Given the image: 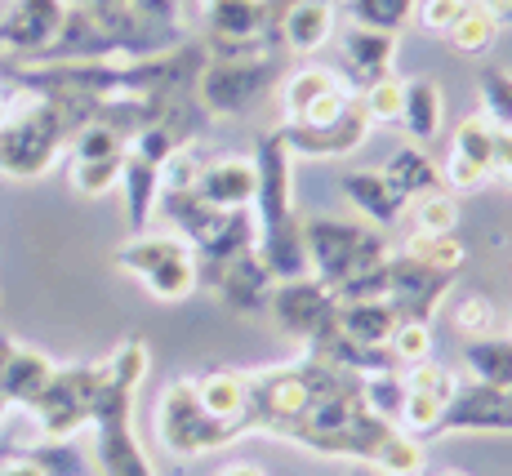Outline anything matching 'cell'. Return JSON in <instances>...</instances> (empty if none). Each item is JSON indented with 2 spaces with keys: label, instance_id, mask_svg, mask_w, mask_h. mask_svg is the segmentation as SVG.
Masks as SVG:
<instances>
[{
  "label": "cell",
  "instance_id": "39",
  "mask_svg": "<svg viewBox=\"0 0 512 476\" xmlns=\"http://www.w3.org/2000/svg\"><path fill=\"white\" fill-rule=\"evenodd\" d=\"M45 476H90V459L76 450L72 441H41L32 450H23Z\"/></svg>",
  "mask_w": 512,
  "mask_h": 476
},
{
  "label": "cell",
  "instance_id": "31",
  "mask_svg": "<svg viewBox=\"0 0 512 476\" xmlns=\"http://www.w3.org/2000/svg\"><path fill=\"white\" fill-rule=\"evenodd\" d=\"M450 45L459 49V54H486L490 45H495V36H499V23H495V14H490L481 0H468L464 5V14L455 18V27H450Z\"/></svg>",
  "mask_w": 512,
  "mask_h": 476
},
{
  "label": "cell",
  "instance_id": "41",
  "mask_svg": "<svg viewBox=\"0 0 512 476\" xmlns=\"http://www.w3.org/2000/svg\"><path fill=\"white\" fill-rule=\"evenodd\" d=\"M125 138L103 130V125H85L81 134H72V143H67V152H72V161H121L125 156Z\"/></svg>",
  "mask_w": 512,
  "mask_h": 476
},
{
  "label": "cell",
  "instance_id": "13",
  "mask_svg": "<svg viewBox=\"0 0 512 476\" xmlns=\"http://www.w3.org/2000/svg\"><path fill=\"white\" fill-rule=\"evenodd\" d=\"M67 14V0H14L0 18V63H32L58 36Z\"/></svg>",
  "mask_w": 512,
  "mask_h": 476
},
{
  "label": "cell",
  "instance_id": "4",
  "mask_svg": "<svg viewBox=\"0 0 512 476\" xmlns=\"http://www.w3.org/2000/svg\"><path fill=\"white\" fill-rule=\"evenodd\" d=\"M303 250H308V276L339 290L388 263L392 245L379 236V227L343 223V218H303Z\"/></svg>",
  "mask_w": 512,
  "mask_h": 476
},
{
  "label": "cell",
  "instance_id": "27",
  "mask_svg": "<svg viewBox=\"0 0 512 476\" xmlns=\"http://www.w3.org/2000/svg\"><path fill=\"white\" fill-rule=\"evenodd\" d=\"M410 236H450L459 227V201L450 187H432L406 205Z\"/></svg>",
  "mask_w": 512,
  "mask_h": 476
},
{
  "label": "cell",
  "instance_id": "33",
  "mask_svg": "<svg viewBox=\"0 0 512 476\" xmlns=\"http://www.w3.org/2000/svg\"><path fill=\"white\" fill-rule=\"evenodd\" d=\"M361 401L374 419H388L397 423L401 419V401H406V374L401 370H379V374H366L361 379Z\"/></svg>",
  "mask_w": 512,
  "mask_h": 476
},
{
  "label": "cell",
  "instance_id": "54",
  "mask_svg": "<svg viewBox=\"0 0 512 476\" xmlns=\"http://www.w3.org/2000/svg\"><path fill=\"white\" fill-rule=\"evenodd\" d=\"M508 392H512V388H508Z\"/></svg>",
  "mask_w": 512,
  "mask_h": 476
},
{
  "label": "cell",
  "instance_id": "9",
  "mask_svg": "<svg viewBox=\"0 0 512 476\" xmlns=\"http://www.w3.org/2000/svg\"><path fill=\"white\" fill-rule=\"evenodd\" d=\"M156 436H161V445L174 459H196V454L223 450V445L236 441V432L228 423L210 419V414L201 410L192 379H174L170 388L161 392V401H156Z\"/></svg>",
  "mask_w": 512,
  "mask_h": 476
},
{
  "label": "cell",
  "instance_id": "24",
  "mask_svg": "<svg viewBox=\"0 0 512 476\" xmlns=\"http://www.w3.org/2000/svg\"><path fill=\"white\" fill-rule=\"evenodd\" d=\"M339 321V334L357 347H388V334L397 325V312H392L383 299H357V303H339L334 312Z\"/></svg>",
  "mask_w": 512,
  "mask_h": 476
},
{
  "label": "cell",
  "instance_id": "53",
  "mask_svg": "<svg viewBox=\"0 0 512 476\" xmlns=\"http://www.w3.org/2000/svg\"><path fill=\"white\" fill-rule=\"evenodd\" d=\"M0 414H5V405H0Z\"/></svg>",
  "mask_w": 512,
  "mask_h": 476
},
{
  "label": "cell",
  "instance_id": "32",
  "mask_svg": "<svg viewBox=\"0 0 512 476\" xmlns=\"http://www.w3.org/2000/svg\"><path fill=\"white\" fill-rule=\"evenodd\" d=\"M343 14L352 18V27H374V32L397 36L415 14V0H343Z\"/></svg>",
  "mask_w": 512,
  "mask_h": 476
},
{
  "label": "cell",
  "instance_id": "19",
  "mask_svg": "<svg viewBox=\"0 0 512 476\" xmlns=\"http://www.w3.org/2000/svg\"><path fill=\"white\" fill-rule=\"evenodd\" d=\"M339 187H343V196L361 210V218H370L374 227H397L401 218H406V201L383 183L379 170H348L339 178Z\"/></svg>",
  "mask_w": 512,
  "mask_h": 476
},
{
  "label": "cell",
  "instance_id": "36",
  "mask_svg": "<svg viewBox=\"0 0 512 476\" xmlns=\"http://www.w3.org/2000/svg\"><path fill=\"white\" fill-rule=\"evenodd\" d=\"M401 98H406V81H397V76H379L374 85L357 89V103L370 116V125H397Z\"/></svg>",
  "mask_w": 512,
  "mask_h": 476
},
{
  "label": "cell",
  "instance_id": "43",
  "mask_svg": "<svg viewBox=\"0 0 512 476\" xmlns=\"http://www.w3.org/2000/svg\"><path fill=\"white\" fill-rule=\"evenodd\" d=\"M196 178H201V161H196L192 147H183L161 165V192H192Z\"/></svg>",
  "mask_w": 512,
  "mask_h": 476
},
{
  "label": "cell",
  "instance_id": "44",
  "mask_svg": "<svg viewBox=\"0 0 512 476\" xmlns=\"http://www.w3.org/2000/svg\"><path fill=\"white\" fill-rule=\"evenodd\" d=\"M464 5L468 0H419V23H423V32H432V36H446L450 27H455V18L464 14Z\"/></svg>",
  "mask_w": 512,
  "mask_h": 476
},
{
  "label": "cell",
  "instance_id": "34",
  "mask_svg": "<svg viewBox=\"0 0 512 476\" xmlns=\"http://www.w3.org/2000/svg\"><path fill=\"white\" fill-rule=\"evenodd\" d=\"M477 94H481V116L495 130H512V72H504V67H481Z\"/></svg>",
  "mask_w": 512,
  "mask_h": 476
},
{
  "label": "cell",
  "instance_id": "10",
  "mask_svg": "<svg viewBox=\"0 0 512 476\" xmlns=\"http://www.w3.org/2000/svg\"><path fill=\"white\" fill-rule=\"evenodd\" d=\"M450 290H455V276L450 272H437V267L419 263L406 250L388 254V294H383V303L397 312V321L432 325V316H437V307L446 303Z\"/></svg>",
  "mask_w": 512,
  "mask_h": 476
},
{
  "label": "cell",
  "instance_id": "15",
  "mask_svg": "<svg viewBox=\"0 0 512 476\" xmlns=\"http://www.w3.org/2000/svg\"><path fill=\"white\" fill-rule=\"evenodd\" d=\"M272 285H277V276L268 272L259 250H245V254H236L232 263H223L201 290H210L214 299L236 316H263L268 312V299H272Z\"/></svg>",
  "mask_w": 512,
  "mask_h": 476
},
{
  "label": "cell",
  "instance_id": "30",
  "mask_svg": "<svg viewBox=\"0 0 512 476\" xmlns=\"http://www.w3.org/2000/svg\"><path fill=\"white\" fill-rule=\"evenodd\" d=\"M370 463L379 476H419L423 472V445H419V436L388 428V436L379 441V450H374Z\"/></svg>",
  "mask_w": 512,
  "mask_h": 476
},
{
  "label": "cell",
  "instance_id": "5",
  "mask_svg": "<svg viewBox=\"0 0 512 476\" xmlns=\"http://www.w3.org/2000/svg\"><path fill=\"white\" fill-rule=\"evenodd\" d=\"M121 272L139 276L143 290L161 303H183L196 294V254L174 232H139L112 254Z\"/></svg>",
  "mask_w": 512,
  "mask_h": 476
},
{
  "label": "cell",
  "instance_id": "21",
  "mask_svg": "<svg viewBox=\"0 0 512 476\" xmlns=\"http://www.w3.org/2000/svg\"><path fill=\"white\" fill-rule=\"evenodd\" d=\"M196 388V401H201V410L210 414V419L228 423L236 436H245V374L236 370H210L201 374V379H192Z\"/></svg>",
  "mask_w": 512,
  "mask_h": 476
},
{
  "label": "cell",
  "instance_id": "49",
  "mask_svg": "<svg viewBox=\"0 0 512 476\" xmlns=\"http://www.w3.org/2000/svg\"><path fill=\"white\" fill-rule=\"evenodd\" d=\"M14 339H9V334H0V374H5V365H9V356H14Z\"/></svg>",
  "mask_w": 512,
  "mask_h": 476
},
{
  "label": "cell",
  "instance_id": "6",
  "mask_svg": "<svg viewBox=\"0 0 512 476\" xmlns=\"http://www.w3.org/2000/svg\"><path fill=\"white\" fill-rule=\"evenodd\" d=\"M103 361H81V365H54V379L45 392L27 405L45 441H72L81 428H90L94 401L103 392Z\"/></svg>",
  "mask_w": 512,
  "mask_h": 476
},
{
  "label": "cell",
  "instance_id": "12",
  "mask_svg": "<svg viewBox=\"0 0 512 476\" xmlns=\"http://www.w3.org/2000/svg\"><path fill=\"white\" fill-rule=\"evenodd\" d=\"M370 130L374 125H370V116L361 112L357 98H352L348 112L334 116V121H326V125H290V121L277 125L285 152H290L294 161H334V156H348L366 143Z\"/></svg>",
  "mask_w": 512,
  "mask_h": 476
},
{
  "label": "cell",
  "instance_id": "3",
  "mask_svg": "<svg viewBox=\"0 0 512 476\" xmlns=\"http://www.w3.org/2000/svg\"><path fill=\"white\" fill-rule=\"evenodd\" d=\"M294 0H201V23H205V54L210 58H236V63H254V58H277L281 23L290 14Z\"/></svg>",
  "mask_w": 512,
  "mask_h": 476
},
{
  "label": "cell",
  "instance_id": "47",
  "mask_svg": "<svg viewBox=\"0 0 512 476\" xmlns=\"http://www.w3.org/2000/svg\"><path fill=\"white\" fill-rule=\"evenodd\" d=\"M481 5L495 14V23L499 27H512V0H481Z\"/></svg>",
  "mask_w": 512,
  "mask_h": 476
},
{
  "label": "cell",
  "instance_id": "16",
  "mask_svg": "<svg viewBox=\"0 0 512 476\" xmlns=\"http://www.w3.org/2000/svg\"><path fill=\"white\" fill-rule=\"evenodd\" d=\"M343 58H348V81L352 89H366L379 76H392V58H397V36L374 32V27H343Z\"/></svg>",
  "mask_w": 512,
  "mask_h": 476
},
{
  "label": "cell",
  "instance_id": "28",
  "mask_svg": "<svg viewBox=\"0 0 512 476\" xmlns=\"http://www.w3.org/2000/svg\"><path fill=\"white\" fill-rule=\"evenodd\" d=\"M339 85H343V72H334V67H299V72H290L281 81L285 121H299L321 94H330V89H339Z\"/></svg>",
  "mask_w": 512,
  "mask_h": 476
},
{
  "label": "cell",
  "instance_id": "20",
  "mask_svg": "<svg viewBox=\"0 0 512 476\" xmlns=\"http://www.w3.org/2000/svg\"><path fill=\"white\" fill-rule=\"evenodd\" d=\"M121 192H125V223L139 236L152 227L156 218V201H161V170L139 161V156L125 147V165H121Z\"/></svg>",
  "mask_w": 512,
  "mask_h": 476
},
{
  "label": "cell",
  "instance_id": "45",
  "mask_svg": "<svg viewBox=\"0 0 512 476\" xmlns=\"http://www.w3.org/2000/svg\"><path fill=\"white\" fill-rule=\"evenodd\" d=\"M490 178L512 183V130H495V161H490Z\"/></svg>",
  "mask_w": 512,
  "mask_h": 476
},
{
  "label": "cell",
  "instance_id": "23",
  "mask_svg": "<svg viewBox=\"0 0 512 476\" xmlns=\"http://www.w3.org/2000/svg\"><path fill=\"white\" fill-rule=\"evenodd\" d=\"M383 183L392 187V192L401 196V201H415V196L423 192H432V187H441V170H437V161H432L428 152H423L419 143H406V147H397V152L383 161Z\"/></svg>",
  "mask_w": 512,
  "mask_h": 476
},
{
  "label": "cell",
  "instance_id": "35",
  "mask_svg": "<svg viewBox=\"0 0 512 476\" xmlns=\"http://www.w3.org/2000/svg\"><path fill=\"white\" fill-rule=\"evenodd\" d=\"M121 161H72L67 165V183H72L76 196H90V201H98V196L116 192L121 187Z\"/></svg>",
  "mask_w": 512,
  "mask_h": 476
},
{
  "label": "cell",
  "instance_id": "51",
  "mask_svg": "<svg viewBox=\"0 0 512 476\" xmlns=\"http://www.w3.org/2000/svg\"><path fill=\"white\" fill-rule=\"evenodd\" d=\"M348 476H379V472H374V468H352Z\"/></svg>",
  "mask_w": 512,
  "mask_h": 476
},
{
  "label": "cell",
  "instance_id": "22",
  "mask_svg": "<svg viewBox=\"0 0 512 476\" xmlns=\"http://www.w3.org/2000/svg\"><path fill=\"white\" fill-rule=\"evenodd\" d=\"M334 36V5L330 0H294L281 23V41L290 54H317Z\"/></svg>",
  "mask_w": 512,
  "mask_h": 476
},
{
  "label": "cell",
  "instance_id": "1",
  "mask_svg": "<svg viewBox=\"0 0 512 476\" xmlns=\"http://www.w3.org/2000/svg\"><path fill=\"white\" fill-rule=\"evenodd\" d=\"M183 27L130 5H67L63 27L32 63H107V58H152L183 45Z\"/></svg>",
  "mask_w": 512,
  "mask_h": 476
},
{
  "label": "cell",
  "instance_id": "11",
  "mask_svg": "<svg viewBox=\"0 0 512 476\" xmlns=\"http://www.w3.org/2000/svg\"><path fill=\"white\" fill-rule=\"evenodd\" d=\"M268 312L281 325V334H290L294 343H312L339 312V294L321 285L317 276H294V281L272 285Z\"/></svg>",
  "mask_w": 512,
  "mask_h": 476
},
{
  "label": "cell",
  "instance_id": "37",
  "mask_svg": "<svg viewBox=\"0 0 512 476\" xmlns=\"http://www.w3.org/2000/svg\"><path fill=\"white\" fill-rule=\"evenodd\" d=\"M406 254H415L419 263L437 267V272H450V276H459V267L468 263V250H464V241H455V232L450 236H410Z\"/></svg>",
  "mask_w": 512,
  "mask_h": 476
},
{
  "label": "cell",
  "instance_id": "40",
  "mask_svg": "<svg viewBox=\"0 0 512 476\" xmlns=\"http://www.w3.org/2000/svg\"><path fill=\"white\" fill-rule=\"evenodd\" d=\"M147 365H152V356H147V343L143 339H125L103 361V370H107V379H112V383H125V388L139 392V383L147 379Z\"/></svg>",
  "mask_w": 512,
  "mask_h": 476
},
{
  "label": "cell",
  "instance_id": "17",
  "mask_svg": "<svg viewBox=\"0 0 512 476\" xmlns=\"http://www.w3.org/2000/svg\"><path fill=\"white\" fill-rule=\"evenodd\" d=\"M205 205L214 210H241L254 201V161L245 156H219V161L201 165V178L192 187Z\"/></svg>",
  "mask_w": 512,
  "mask_h": 476
},
{
  "label": "cell",
  "instance_id": "29",
  "mask_svg": "<svg viewBox=\"0 0 512 476\" xmlns=\"http://www.w3.org/2000/svg\"><path fill=\"white\" fill-rule=\"evenodd\" d=\"M450 156H459V161L477 165L481 174H490V161H495V125L481 112L464 116L455 125V134H450Z\"/></svg>",
  "mask_w": 512,
  "mask_h": 476
},
{
  "label": "cell",
  "instance_id": "2",
  "mask_svg": "<svg viewBox=\"0 0 512 476\" xmlns=\"http://www.w3.org/2000/svg\"><path fill=\"white\" fill-rule=\"evenodd\" d=\"M94 121L90 98H36L9 94V116L0 121V174L5 178H41L67 152L72 134Z\"/></svg>",
  "mask_w": 512,
  "mask_h": 476
},
{
  "label": "cell",
  "instance_id": "8",
  "mask_svg": "<svg viewBox=\"0 0 512 476\" xmlns=\"http://www.w3.org/2000/svg\"><path fill=\"white\" fill-rule=\"evenodd\" d=\"M107 374V370H103ZM134 388L103 379V392L94 401L90 428H94V463L103 476H156L147 463L139 436H134Z\"/></svg>",
  "mask_w": 512,
  "mask_h": 476
},
{
  "label": "cell",
  "instance_id": "25",
  "mask_svg": "<svg viewBox=\"0 0 512 476\" xmlns=\"http://www.w3.org/2000/svg\"><path fill=\"white\" fill-rule=\"evenodd\" d=\"M397 125L410 134V143H432L441 130V89L437 81H406Z\"/></svg>",
  "mask_w": 512,
  "mask_h": 476
},
{
  "label": "cell",
  "instance_id": "46",
  "mask_svg": "<svg viewBox=\"0 0 512 476\" xmlns=\"http://www.w3.org/2000/svg\"><path fill=\"white\" fill-rule=\"evenodd\" d=\"M0 476H45V472L27 454H14V459H0Z\"/></svg>",
  "mask_w": 512,
  "mask_h": 476
},
{
  "label": "cell",
  "instance_id": "18",
  "mask_svg": "<svg viewBox=\"0 0 512 476\" xmlns=\"http://www.w3.org/2000/svg\"><path fill=\"white\" fill-rule=\"evenodd\" d=\"M54 379V361L36 347H14L5 374H0V405L5 410H27L36 396L45 392V383Z\"/></svg>",
  "mask_w": 512,
  "mask_h": 476
},
{
  "label": "cell",
  "instance_id": "14",
  "mask_svg": "<svg viewBox=\"0 0 512 476\" xmlns=\"http://www.w3.org/2000/svg\"><path fill=\"white\" fill-rule=\"evenodd\" d=\"M446 432H512V392L459 379L432 436H446Z\"/></svg>",
  "mask_w": 512,
  "mask_h": 476
},
{
  "label": "cell",
  "instance_id": "38",
  "mask_svg": "<svg viewBox=\"0 0 512 476\" xmlns=\"http://www.w3.org/2000/svg\"><path fill=\"white\" fill-rule=\"evenodd\" d=\"M388 352L401 370L419 365V361H432V325L428 321H397L388 334Z\"/></svg>",
  "mask_w": 512,
  "mask_h": 476
},
{
  "label": "cell",
  "instance_id": "42",
  "mask_svg": "<svg viewBox=\"0 0 512 476\" xmlns=\"http://www.w3.org/2000/svg\"><path fill=\"white\" fill-rule=\"evenodd\" d=\"M455 330L468 334V339H486L495 330V303L486 294H464L455 303Z\"/></svg>",
  "mask_w": 512,
  "mask_h": 476
},
{
  "label": "cell",
  "instance_id": "52",
  "mask_svg": "<svg viewBox=\"0 0 512 476\" xmlns=\"http://www.w3.org/2000/svg\"><path fill=\"white\" fill-rule=\"evenodd\" d=\"M437 476H468V472H455V468H450V472H437Z\"/></svg>",
  "mask_w": 512,
  "mask_h": 476
},
{
  "label": "cell",
  "instance_id": "48",
  "mask_svg": "<svg viewBox=\"0 0 512 476\" xmlns=\"http://www.w3.org/2000/svg\"><path fill=\"white\" fill-rule=\"evenodd\" d=\"M219 476H268V472L254 468V463H232V468H223Z\"/></svg>",
  "mask_w": 512,
  "mask_h": 476
},
{
  "label": "cell",
  "instance_id": "50",
  "mask_svg": "<svg viewBox=\"0 0 512 476\" xmlns=\"http://www.w3.org/2000/svg\"><path fill=\"white\" fill-rule=\"evenodd\" d=\"M9 116V94H5V85H0V121Z\"/></svg>",
  "mask_w": 512,
  "mask_h": 476
},
{
  "label": "cell",
  "instance_id": "26",
  "mask_svg": "<svg viewBox=\"0 0 512 476\" xmlns=\"http://www.w3.org/2000/svg\"><path fill=\"white\" fill-rule=\"evenodd\" d=\"M464 374L472 383L490 388H512V339H468L464 347Z\"/></svg>",
  "mask_w": 512,
  "mask_h": 476
},
{
  "label": "cell",
  "instance_id": "7",
  "mask_svg": "<svg viewBox=\"0 0 512 476\" xmlns=\"http://www.w3.org/2000/svg\"><path fill=\"white\" fill-rule=\"evenodd\" d=\"M281 85V54L277 58H254V63H236V58H205L201 76H196V103L205 116H245Z\"/></svg>",
  "mask_w": 512,
  "mask_h": 476
}]
</instances>
